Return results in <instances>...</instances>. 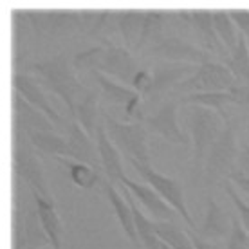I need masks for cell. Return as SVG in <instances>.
Returning a JSON list of instances; mask_svg holds the SVG:
<instances>
[{
	"mask_svg": "<svg viewBox=\"0 0 249 249\" xmlns=\"http://www.w3.org/2000/svg\"><path fill=\"white\" fill-rule=\"evenodd\" d=\"M18 72L35 76L45 90H51L67 105L69 116L74 114L76 101L85 92V85L78 80L72 67V58H69L65 51L42 62H25Z\"/></svg>",
	"mask_w": 249,
	"mask_h": 249,
	"instance_id": "6da1fadb",
	"label": "cell"
},
{
	"mask_svg": "<svg viewBox=\"0 0 249 249\" xmlns=\"http://www.w3.org/2000/svg\"><path fill=\"white\" fill-rule=\"evenodd\" d=\"M238 152L240 148L237 141V121L230 116L224 121L220 136L208 152L199 179L193 182V186L210 190L217 184H224L226 181H230L231 174L237 168Z\"/></svg>",
	"mask_w": 249,
	"mask_h": 249,
	"instance_id": "7a4b0ae2",
	"label": "cell"
},
{
	"mask_svg": "<svg viewBox=\"0 0 249 249\" xmlns=\"http://www.w3.org/2000/svg\"><path fill=\"white\" fill-rule=\"evenodd\" d=\"M11 170L13 177L24 182L29 192L53 200L44 168L40 164V154L33 148L27 132L18 126H11Z\"/></svg>",
	"mask_w": 249,
	"mask_h": 249,
	"instance_id": "3957f363",
	"label": "cell"
},
{
	"mask_svg": "<svg viewBox=\"0 0 249 249\" xmlns=\"http://www.w3.org/2000/svg\"><path fill=\"white\" fill-rule=\"evenodd\" d=\"M186 119L193 141V177L192 182L199 179L204 159L212 144L217 141L224 128V119L215 110L200 105H186Z\"/></svg>",
	"mask_w": 249,
	"mask_h": 249,
	"instance_id": "277c9868",
	"label": "cell"
},
{
	"mask_svg": "<svg viewBox=\"0 0 249 249\" xmlns=\"http://www.w3.org/2000/svg\"><path fill=\"white\" fill-rule=\"evenodd\" d=\"M242 85L237 78L231 74V71L222 62H208L197 67V71L186 80L181 81L177 87L170 92L168 98L181 100L190 94H202V92H224L230 89Z\"/></svg>",
	"mask_w": 249,
	"mask_h": 249,
	"instance_id": "5b68a950",
	"label": "cell"
},
{
	"mask_svg": "<svg viewBox=\"0 0 249 249\" xmlns=\"http://www.w3.org/2000/svg\"><path fill=\"white\" fill-rule=\"evenodd\" d=\"M101 121L105 124L107 136L126 159L150 166V150L146 144L148 130L143 123H121L107 112H101Z\"/></svg>",
	"mask_w": 249,
	"mask_h": 249,
	"instance_id": "8992f818",
	"label": "cell"
},
{
	"mask_svg": "<svg viewBox=\"0 0 249 249\" xmlns=\"http://www.w3.org/2000/svg\"><path fill=\"white\" fill-rule=\"evenodd\" d=\"M33 35L38 40H60L72 33H81L80 11H31L25 9Z\"/></svg>",
	"mask_w": 249,
	"mask_h": 249,
	"instance_id": "52a82bcc",
	"label": "cell"
},
{
	"mask_svg": "<svg viewBox=\"0 0 249 249\" xmlns=\"http://www.w3.org/2000/svg\"><path fill=\"white\" fill-rule=\"evenodd\" d=\"M144 58H152L154 62H177V63H192V65H202V63L213 62L212 56L204 47L188 42L177 35H166L159 42L150 45L141 53Z\"/></svg>",
	"mask_w": 249,
	"mask_h": 249,
	"instance_id": "ba28073f",
	"label": "cell"
},
{
	"mask_svg": "<svg viewBox=\"0 0 249 249\" xmlns=\"http://www.w3.org/2000/svg\"><path fill=\"white\" fill-rule=\"evenodd\" d=\"M128 162L134 166V170H136L137 174L141 175L144 181L148 182V186L154 188V190L161 195L162 199L166 200V202L174 208L175 212L179 213V217L186 222L188 230H192V231L195 230V220H193L192 215L188 213L186 202H184V192H182L181 182L172 179V177H168V175L159 174V172H156L152 166L141 164V162L134 161V159H128Z\"/></svg>",
	"mask_w": 249,
	"mask_h": 249,
	"instance_id": "9c48e42d",
	"label": "cell"
},
{
	"mask_svg": "<svg viewBox=\"0 0 249 249\" xmlns=\"http://www.w3.org/2000/svg\"><path fill=\"white\" fill-rule=\"evenodd\" d=\"M199 65L177 62H162L157 60L152 65V85L144 94V101H164L181 81L192 76Z\"/></svg>",
	"mask_w": 249,
	"mask_h": 249,
	"instance_id": "30bf717a",
	"label": "cell"
},
{
	"mask_svg": "<svg viewBox=\"0 0 249 249\" xmlns=\"http://www.w3.org/2000/svg\"><path fill=\"white\" fill-rule=\"evenodd\" d=\"M179 107H181L179 100L166 98L164 101L159 103L156 112L144 116L141 123L148 130V134H157V136L164 137L168 143L175 144V146H188L190 141L182 134L181 126L177 123V108Z\"/></svg>",
	"mask_w": 249,
	"mask_h": 249,
	"instance_id": "8fae6325",
	"label": "cell"
},
{
	"mask_svg": "<svg viewBox=\"0 0 249 249\" xmlns=\"http://www.w3.org/2000/svg\"><path fill=\"white\" fill-rule=\"evenodd\" d=\"M94 80L98 83L101 90V98L108 105H119L123 107V112L126 118L134 119V123H141L144 119V114L141 110L143 105V96L137 94L132 87H126L123 83L110 80L108 76L101 72H92Z\"/></svg>",
	"mask_w": 249,
	"mask_h": 249,
	"instance_id": "7c38bea8",
	"label": "cell"
},
{
	"mask_svg": "<svg viewBox=\"0 0 249 249\" xmlns=\"http://www.w3.org/2000/svg\"><path fill=\"white\" fill-rule=\"evenodd\" d=\"M103 45H105V49H103V54L100 58V65H98L96 72H101L108 78H116L119 83H123L126 87L132 85L134 76L141 69L137 58L126 47L112 44L110 40L103 42Z\"/></svg>",
	"mask_w": 249,
	"mask_h": 249,
	"instance_id": "4fadbf2b",
	"label": "cell"
},
{
	"mask_svg": "<svg viewBox=\"0 0 249 249\" xmlns=\"http://www.w3.org/2000/svg\"><path fill=\"white\" fill-rule=\"evenodd\" d=\"M62 132H63V137L67 139L69 152H71L69 159L78 162H85L89 166L96 168L98 172H103L101 170V161H100L96 141L81 128V124L72 116L65 118V121L62 124Z\"/></svg>",
	"mask_w": 249,
	"mask_h": 249,
	"instance_id": "5bb4252c",
	"label": "cell"
},
{
	"mask_svg": "<svg viewBox=\"0 0 249 249\" xmlns=\"http://www.w3.org/2000/svg\"><path fill=\"white\" fill-rule=\"evenodd\" d=\"M179 18L192 27L197 38L200 40V44L204 45V51H208L210 54H217L222 58L224 62L226 58L230 56V53L226 51L222 45L220 38L217 36L215 25H213V11L212 9H193V11H177Z\"/></svg>",
	"mask_w": 249,
	"mask_h": 249,
	"instance_id": "9a60e30c",
	"label": "cell"
},
{
	"mask_svg": "<svg viewBox=\"0 0 249 249\" xmlns=\"http://www.w3.org/2000/svg\"><path fill=\"white\" fill-rule=\"evenodd\" d=\"M119 186L128 188V192L134 195V199H137L146 208V212L150 213L154 222H177L179 220V213L175 212L174 208L162 199L152 186L139 184V182L128 179L126 175L123 177Z\"/></svg>",
	"mask_w": 249,
	"mask_h": 249,
	"instance_id": "2e32d148",
	"label": "cell"
},
{
	"mask_svg": "<svg viewBox=\"0 0 249 249\" xmlns=\"http://www.w3.org/2000/svg\"><path fill=\"white\" fill-rule=\"evenodd\" d=\"M11 126H18L25 132H54L53 123L42 110L25 101L15 89H11Z\"/></svg>",
	"mask_w": 249,
	"mask_h": 249,
	"instance_id": "e0dca14e",
	"label": "cell"
},
{
	"mask_svg": "<svg viewBox=\"0 0 249 249\" xmlns=\"http://www.w3.org/2000/svg\"><path fill=\"white\" fill-rule=\"evenodd\" d=\"M11 89H15L25 101H29L33 107H36L38 110H42L56 126L63 124L65 118H62L53 108V105H51L47 96H45L44 87L40 85V81L35 76L25 74V72H11Z\"/></svg>",
	"mask_w": 249,
	"mask_h": 249,
	"instance_id": "ac0fdd59",
	"label": "cell"
},
{
	"mask_svg": "<svg viewBox=\"0 0 249 249\" xmlns=\"http://www.w3.org/2000/svg\"><path fill=\"white\" fill-rule=\"evenodd\" d=\"M96 146H98V154H100L101 170L105 174L107 181L116 184H121L124 177L123 164H121V152L116 148V144L110 141V137L107 136L105 124L103 121L100 123L98 130H96Z\"/></svg>",
	"mask_w": 249,
	"mask_h": 249,
	"instance_id": "d6986e66",
	"label": "cell"
},
{
	"mask_svg": "<svg viewBox=\"0 0 249 249\" xmlns=\"http://www.w3.org/2000/svg\"><path fill=\"white\" fill-rule=\"evenodd\" d=\"M200 238L210 240V242H218L222 238H228L231 233V215L217 204V200L212 195L206 199V215L204 222L195 231Z\"/></svg>",
	"mask_w": 249,
	"mask_h": 249,
	"instance_id": "ffe728a7",
	"label": "cell"
},
{
	"mask_svg": "<svg viewBox=\"0 0 249 249\" xmlns=\"http://www.w3.org/2000/svg\"><path fill=\"white\" fill-rule=\"evenodd\" d=\"M101 186H103V193H105L108 204L112 206L114 213H116V218H118V222H119V226H121L123 233L126 235V238L130 240L132 246H134L136 249H139L141 248V242H139V237H137L130 204L126 202V199L123 197V193H119L110 181H107L105 179V181L101 182Z\"/></svg>",
	"mask_w": 249,
	"mask_h": 249,
	"instance_id": "44dd1931",
	"label": "cell"
},
{
	"mask_svg": "<svg viewBox=\"0 0 249 249\" xmlns=\"http://www.w3.org/2000/svg\"><path fill=\"white\" fill-rule=\"evenodd\" d=\"M72 118L81 124V128L96 141V130L101 123V110H100V92L94 89H85V92L76 101L74 114Z\"/></svg>",
	"mask_w": 249,
	"mask_h": 249,
	"instance_id": "7402d4cb",
	"label": "cell"
},
{
	"mask_svg": "<svg viewBox=\"0 0 249 249\" xmlns=\"http://www.w3.org/2000/svg\"><path fill=\"white\" fill-rule=\"evenodd\" d=\"M121 193L123 197L126 199V202L130 204L132 215H134V224H136V231H137V237H139V242L144 249H162V242L159 235L156 231V222L148 218L146 215H143V212L137 208L136 199L134 195L128 192V188L121 186Z\"/></svg>",
	"mask_w": 249,
	"mask_h": 249,
	"instance_id": "603a6c76",
	"label": "cell"
},
{
	"mask_svg": "<svg viewBox=\"0 0 249 249\" xmlns=\"http://www.w3.org/2000/svg\"><path fill=\"white\" fill-rule=\"evenodd\" d=\"M31 197L36 204L38 215H40V222L44 226V231L51 240V248L53 249H62V235H63V226L62 220L58 217L54 202L49 199H44L42 195L31 192Z\"/></svg>",
	"mask_w": 249,
	"mask_h": 249,
	"instance_id": "cb8c5ba5",
	"label": "cell"
},
{
	"mask_svg": "<svg viewBox=\"0 0 249 249\" xmlns=\"http://www.w3.org/2000/svg\"><path fill=\"white\" fill-rule=\"evenodd\" d=\"M170 18H172V13H168V11H159V9L146 11L141 38H139V44H137L134 54H141L146 47L159 42L162 36H166V35H164V29H166V24H168Z\"/></svg>",
	"mask_w": 249,
	"mask_h": 249,
	"instance_id": "d4e9b609",
	"label": "cell"
},
{
	"mask_svg": "<svg viewBox=\"0 0 249 249\" xmlns=\"http://www.w3.org/2000/svg\"><path fill=\"white\" fill-rule=\"evenodd\" d=\"M144 17L146 11L136 9V11H119L118 17V31L123 38L126 49L134 54L137 44H139V38H141V31H143Z\"/></svg>",
	"mask_w": 249,
	"mask_h": 249,
	"instance_id": "484cf974",
	"label": "cell"
},
{
	"mask_svg": "<svg viewBox=\"0 0 249 249\" xmlns=\"http://www.w3.org/2000/svg\"><path fill=\"white\" fill-rule=\"evenodd\" d=\"M27 137L31 141L33 148L40 156H51L53 159H58V157L69 159L71 156L67 139L54 132H27Z\"/></svg>",
	"mask_w": 249,
	"mask_h": 249,
	"instance_id": "4316f807",
	"label": "cell"
},
{
	"mask_svg": "<svg viewBox=\"0 0 249 249\" xmlns=\"http://www.w3.org/2000/svg\"><path fill=\"white\" fill-rule=\"evenodd\" d=\"M25 238L29 249H42L51 244L47 233L44 231V226L40 222V215L33 197L25 202Z\"/></svg>",
	"mask_w": 249,
	"mask_h": 249,
	"instance_id": "83f0119b",
	"label": "cell"
},
{
	"mask_svg": "<svg viewBox=\"0 0 249 249\" xmlns=\"http://www.w3.org/2000/svg\"><path fill=\"white\" fill-rule=\"evenodd\" d=\"M56 161L62 166L67 168L71 181L74 182L76 186L83 188V190H92V188H96L98 184L103 182L100 172L96 168H92V166L85 164V162H78V161H72V159H63V157H58Z\"/></svg>",
	"mask_w": 249,
	"mask_h": 249,
	"instance_id": "f1b7e54d",
	"label": "cell"
},
{
	"mask_svg": "<svg viewBox=\"0 0 249 249\" xmlns=\"http://www.w3.org/2000/svg\"><path fill=\"white\" fill-rule=\"evenodd\" d=\"M231 71V74L237 78L238 83L249 85V44L246 36H238V44L235 51L222 62Z\"/></svg>",
	"mask_w": 249,
	"mask_h": 249,
	"instance_id": "f546056e",
	"label": "cell"
},
{
	"mask_svg": "<svg viewBox=\"0 0 249 249\" xmlns=\"http://www.w3.org/2000/svg\"><path fill=\"white\" fill-rule=\"evenodd\" d=\"M213 25H215L217 36L220 38L222 45H224L226 51L231 54L238 44L240 33H238L237 25L233 24L228 9H213Z\"/></svg>",
	"mask_w": 249,
	"mask_h": 249,
	"instance_id": "4dcf8cb0",
	"label": "cell"
},
{
	"mask_svg": "<svg viewBox=\"0 0 249 249\" xmlns=\"http://www.w3.org/2000/svg\"><path fill=\"white\" fill-rule=\"evenodd\" d=\"M156 231L161 242L172 249H195L190 233L182 230L177 222H156Z\"/></svg>",
	"mask_w": 249,
	"mask_h": 249,
	"instance_id": "1f68e13d",
	"label": "cell"
},
{
	"mask_svg": "<svg viewBox=\"0 0 249 249\" xmlns=\"http://www.w3.org/2000/svg\"><path fill=\"white\" fill-rule=\"evenodd\" d=\"M103 49H105V45L98 44L76 53L72 56V67H74L76 72H96L98 65H100V58L103 54Z\"/></svg>",
	"mask_w": 249,
	"mask_h": 249,
	"instance_id": "d6a6232c",
	"label": "cell"
},
{
	"mask_svg": "<svg viewBox=\"0 0 249 249\" xmlns=\"http://www.w3.org/2000/svg\"><path fill=\"white\" fill-rule=\"evenodd\" d=\"M226 249H249V233L244 230L237 215H231V233Z\"/></svg>",
	"mask_w": 249,
	"mask_h": 249,
	"instance_id": "836d02e7",
	"label": "cell"
},
{
	"mask_svg": "<svg viewBox=\"0 0 249 249\" xmlns=\"http://www.w3.org/2000/svg\"><path fill=\"white\" fill-rule=\"evenodd\" d=\"M222 188H224L226 195L230 197V200L233 202V206H235V210H237V217L240 218L244 230L249 233V204H246V202L238 197V193H237V190H235V186H233V182L226 181L224 184H222Z\"/></svg>",
	"mask_w": 249,
	"mask_h": 249,
	"instance_id": "e575fe53",
	"label": "cell"
},
{
	"mask_svg": "<svg viewBox=\"0 0 249 249\" xmlns=\"http://www.w3.org/2000/svg\"><path fill=\"white\" fill-rule=\"evenodd\" d=\"M150 85H152V71L141 67L139 71H137V74L134 76L130 87L134 89L137 94H141V96L144 98V94L148 92Z\"/></svg>",
	"mask_w": 249,
	"mask_h": 249,
	"instance_id": "d590c367",
	"label": "cell"
},
{
	"mask_svg": "<svg viewBox=\"0 0 249 249\" xmlns=\"http://www.w3.org/2000/svg\"><path fill=\"white\" fill-rule=\"evenodd\" d=\"M233 24L237 25V29L240 35L246 36L249 42V9H228Z\"/></svg>",
	"mask_w": 249,
	"mask_h": 249,
	"instance_id": "8d00e7d4",
	"label": "cell"
},
{
	"mask_svg": "<svg viewBox=\"0 0 249 249\" xmlns=\"http://www.w3.org/2000/svg\"><path fill=\"white\" fill-rule=\"evenodd\" d=\"M235 174H240V175L249 177V144H242V146H240Z\"/></svg>",
	"mask_w": 249,
	"mask_h": 249,
	"instance_id": "74e56055",
	"label": "cell"
},
{
	"mask_svg": "<svg viewBox=\"0 0 249 249\" xmlns=\"http://www.w3.org/2000/svg\"><path fill=\"white\" fill-rule=\"evenodd\" d=\"M188 233H190V238H192L193 248H195V249H222V246H220L218 242H210V240H204V238H200L195 231L188 230Z\"/></svg>",
	"mask_w": 249,
	"mask_h": 249,
	"instance_id": "f35d334b",
	"label": "cell"
},
{
	"mask_svg": "<svg viewBox=\"0 0 249 249\" xmlns=\"http://www.w3.org/2000/svg\"><path fill=\"white\" fill-rule=\"evenodd\" d=\"M230 182H233V186H237L238 190H242V192H246L249 195V177L233 172L230 177Z\"/></svg>",
	"mask_w": 249,
	"mask_h": 249,
	"instance_id": "ab89813d",
	"label": "cell"
},
{
	"mask_svg": "<svg viewBox=\"0 0 249 249\" xmlns=\"http://www.w3.org/2000/svg\"><path fill=\"white\" fill-rule=\"evenodd\" d=\"M162 249H172L170 246H166V244H162Z\"/></svg>",
	"mask_w": 249,
	"mask_h": 249,
	"instance_id": "60d3db41",
	"label": "cell"
},
{
	"mask_svg": "<svg viewBox=\"0 0 249 249\" xmlns=\"http://www.w3.org/2000/svg\"><path fill=\"white\" fill-rule=\"evenodd\" d=\"M246 114H248V119H249V110H246Z\"/></svg>",
	"mask_w": 249,
	"mask_h": 249,
	"instance_id": "b9f144b4",
	"label": "cell"
},
{
	"mask_svg": "<svg viewBox=\"0 0 249 249\" xmlns=\"http://www.w3.org/2000/svg\"><path fill=\"white\" fill-rule=\"evenodd\" d=\"M248 44H249V42H248Z\"/></svg>",
	"mask_w": 249,
	"mask_h": 249,
	"instance_id": "7bdbcfd3",
	"label": "cell"
}]
</instances>
